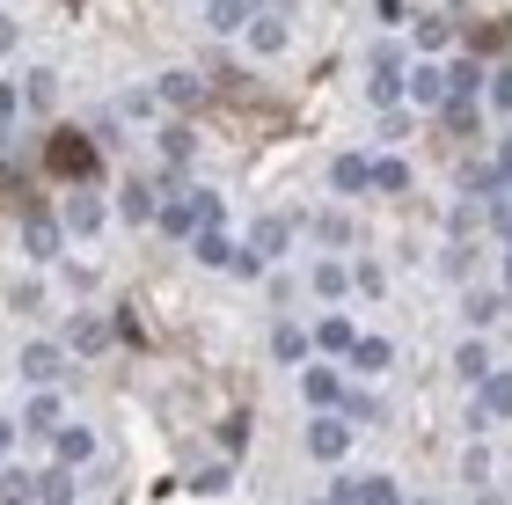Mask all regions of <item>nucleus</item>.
<instances>
[{
	"label": "nucleus",
	"instance_id": "obj_1",
	"mask_svg": "<svg viewBox=\"0 0 512 505\" xmlns=\"http://www.w3.org/2000/svg\"><path fill=\"white\" fill-rule=\"evenodd\" d=\"M213 220H220L213 191H176L169 183V198H161V235H198V227H213Z\"/></svg>",
	"mask_w": 512,
	"mask_h": 505
},
{
	"label": "nucleus",
	"instance_id": "obj_2",
	"mask_svg": "<svg viewBox=\"0 0 512 505\" xmlns=\"http://www.w3.org/2000/svg\"><path fill=\"white\" fill-rule=\"evenodd\" d=\"M242 30H249V52H286V37H293V8H286V0H256V15L242 22Z\"/></svg>",
	"mask_w": 512,
	"mask_h": 505
},
{
	"label": "nucleus",
	"instance_id": "obj_3",
	"mask_svg": "<svg viewBox=\"0 0 512 505\" xmlns=\"http://www.w3.org/2000/svg\"><path fill=\"white\" fill-rule=\"evenodd\" d=\"M308 454H315V462H344V454H352V418H344V410H315Z\"/></svg>",
	"mask_w": 512,
	"mask_h": 505
},
{
	"label": "nucleus",
	"instance_id": "obj_4",
	"mask_svg": "<svg viewBox=\"0 0 512 505\" xmlns=\"http://www.w3.org/2000/svg\"><path fill=\"white\" fill-rule=\"evenodd\" d=\"M59 176H88L96 169V147H88V132H52V154H44Z\"/></svg>",
	"mask_w": 512,
	"mask_h": 505
},
{
	"label": "nucleus",
	"instance_id": "obj_5",
	"mask_svg": "<svg viewBox=\"0 0 512 505\" xmlns=\"http://www.w3.org/2000/svg\"><path fill=\"white\" fill-rule=\"evenodd\" d=\"M22 249H30L37 264H52L59 249H66V227H59V220H52V213H44V205H37V213L22 220Z\"/></svg>",
	"mask_w": 512,
	"mask_h": 505
},
{
	"label": "nucleus",
	"instance_id": "obj_6",
	"mask_svg": "<svg viewBox=\"0 0 512 505\" xmlns=\"http://www.w3.org/2000/svg\"><path fill=\"white\" fill-rule=\"evenodd\" d=\"M154 96L169 103V110H198V103H205V81H198V74H183V66H176V74H161V81H154Z\"/></svg>",
	"mask_w": 512,
	"mask_h": 505
},
{
	"label": "nucleus",
	"instance_id": "obj_7",
	"mask_svg": "<svg viewBox=\"0 0 512 505\" xmlns=\"http://www.w3.org/2000/svg\"><path fill=\"white\" fill-rule=\"evenodd\" d=\"M300 396H308L315 410H337L344 403V381L330 374V366H300Z\"/></svg>",
	"mask_w": 512,
	"mask_h": 505
},
{
	"label": "nucleus",
	"instance_id": "obj_8",
	"mask_svg": "<svg viewBox=\"0 0 512 505\" xmlns=\"http://www.w3.org/2000/svg\"><path fill=\"white\" fill-rule=\"evenodd\" d=\"M22 374L30 381H59L66 374V344H22Z\"/></svg>",
	"mask_w": 512,
	"mask_h": 505
},
{
	"label": "nucleus",
	"instance_id": "obj_9",
	"mask_svg": "<svg viewBox=\"0 0 512 505\" xmlns=\"http://www.w3.org/2000/svg\"><path fill=\"white\" fill-rule=\"evenodd\" d=\"M374 103L381 110L403 103V59H395V52H374Z\"/></svg>",
	"mask_w": 512,
	"mask_h": 505
},
{
	"label": "nucleus",
	"instance_id": "obj_10",
	"mask_svg": "<svg viewBox=\"0 0 512 505\" xmlns=\"http://www.w3.org/2000/svg\"><path fill=\"white\" fill-rule=\"evenodd\" d=\"M403 96L410 103H447V66H417V74H403Z\"/></svg>",
	"mask_w": 512,
	"mask_h": 505
},
{
	"label": "nucleus",
	"instance_id": "obj_11",
	"mask_svg": "<svg viewBox=\"0 0 512 505\" xmlns=\"http://www.w3.org/2000/svg\"><path fill=\"white\" fill-rule=\"evenodd\" d=\"M66 235H96V227H103V198L96 191H74V205H66Z\"/></svg>",
	"mask_w": 512,
	"mask_h": 505
},
{
	"label": "nucleus",
	"instance_id": "obj_12",
	"mask_svg": "<svg viewBox=\"0 0 512 505\" xmlns=\"http://www.w3.org/2000/svg\"><path fill=\"white\" fill-rule=\"evenodd\" d=\"M52 454H59L66 469L88 462V454H96V432H88V425H59V432H52Z\"/></svg>",
	"mask_w": 512,
	"mask_h": 505
},
{
	"label": "nucleus",
	"instance_id": "obj_13",
	"mask_svg": "<svg viewBox=\"0 0 512 505\" xmlns=\"http://www.w3.org/2000/svg\"><path fill=\"white\" fill-rule=\"evenodd\" d=\"M191 249H198V264H205V271H227V257H235V242L220 235V220H213V227H198Z\"/></svg>",
	"mask_w": 512,
	"mask_h": 505
},
{
	"label": "nucleus",
	"instance_id": "obj_14",
	"mask_svg": "<svg viewBox=\"0 0 512 505\" xmlns=\"http://www.w3.org/2000/svg\"><path fill=\"white\" fill-rule=\"evenodd\" d=\"M286 242H293V220H278V213H264V220H256V235H249L256 257H278Z\"/></svg>",
	"mask_w": 512,
	"mask_h": 505
},
{
	"label": "nucleus",
	"instance_id": "obj_15",
	"mask_svg": "<svg viewBox=\"0 0 512 505\" xmlns=\"http://www.w3.org/2000/svg\"><path fill=\"white\" fill-rule=\"evenodd\" d=\"M344 359H352L359 374H388L395 352H388V337H352V352H344Z\"/></svg>",
	"mask_w": 512,
	"mask_h": 505
},
{
	"label": "nucleus",
	"instance_id": "obj_16",
	"mask_svg": "<svg viewBox=\"0 0 512 505\" xmlns=\"http://www.w3.org/2000/svg\"><path fill=\"white\" fill-rule=\"evenodd\" d=\"M330 183H337V191H366V183H374V162H359V154H337V162H330Z\"/></svg>",
	"mask_w": 512,
	"mask_h": 505
},
{
	"label": "nucleus",
	"instance_id": "obj_17",
	"mask_svg": "<svg viewBox=\"0 0 512 505\" xmlns=\"http://www.w3.org/2000/svg\"><path fill=\"white\" fill-rule=\"evenodd\" d=\"M483 418H512V374H483Z\"/></svg>",
	"mask_w": 512,
	"mask_h": 505
},
{
	"label": "nucleus",
	"instance_id": "obj_18",
	"mask_svg": "<svg viewBox=\"0 0 512 505\" xmlns=\"http://www.w3.org/2000/svg\"><path fill=\"white\" fill-rule=\"evenodd\" d=\"M0 505H37V476L30 469H0Z\"/></svg>",
	"mask_w": 512,
	"mask_h": 505
},
{
	"label": "nucleus",
	"instance_id": "obj_19",
	"mask_svg": "<svg viewBox=\"0 0 512 505\" xmlns=\"http://www.w3.org/2000/svg\"><path fill=\"white\" fill-rule=\"evenodd\" d=\"M37 505H74V476H66V462L37 476Z\"/></svg>",
	"mask_w": 512,
	"mask_h": 505
},
{
	"label": "nucleus",
	"instance_id": "obj_20",
	"mask_svg": "<svg viewBox=\"0 0 512 505\" xmlns=\"http://www.w3.org/2000/svg\"><path fill=\"white\" fill-rule=\"evenodd\" d=\"M191 154H198L191 125H169V132H161V162H169V169H183V162H191Z\"/></svg>",
	"mask_w": 512,
	"mask_h": 505
},
{
	"label": "nucleus",
	"instance_id": "obj_21",
	"mask_svg": "<svg viewBox=\"0 0 512 505\" xmlns=\"http://www.w3.org/2000/svg\"><path fill=\"white\" fill-rule=\"evenodd\" d=\"M110 344V330L96 323V315H74V337H66V352H103Z\"/></svg>",
	"mask_w": 512,
	"mask_h": 505
},
{
	"label": "nucleus",
	"instance_id": "obj_22",
	"mask_svg": "<svg viewBox=\"0 0 512 505\" xmlns=\"http://www.w3.org/2000/svg\"><path fill=\"white\" fill-rule=\"evenodd\" d=\"M22 425H30V432H59V396H52V388L30 396V418H22Z\"/></svg>",
	"mask_w": 512,
	"mask_h": 505
},
{
	"label": "nucleus",
	"instance_id": "obj_23",
	"mask_svg": "<svg viewBox=\"0 0 512 505\" xmlns=\"http://www.w3.org/2000/svg\"><path fill=\"white\" fill-rule=\"evenodd\" d=\"M205 8H213V30H242L256 15V0H205Z\"/></svg>",
	"mask_w": 512,
	"mask_h": 505
},
{
	"label": "nucleus",
	"instance_id": "obj_24",
	"mask_svg": "<svg viewBox=\"0 0 512 505\" xmlns=\"http://www.w3.org/2000/svg\"><path fill=\"white\" fill-rule=\"evenodd\" d=\"M476 88H483V66L476 59H454L447 66V96H476Z\"/></svg>",
	"mask_w": 512,
	"mask_h": 505
},
{
	"label": "nucleus",
	"instance_id": "obj_25",
	"mask_svg": "<svg viewBox=\"0 0 512 505\" xmlns=\"http://www.w3.org/2000/svg\"><path fill=\"white\" fill-rule=\"evenodd\" d=\"M271 359L300 366V359H308V330H271Z\"/></svg>",
	"mask_w": 512,
	"mask_h": 505
},
{
	"label": "nucleus",
	"instance_id": "obj_26",
	"mask_svg": "<svg viewBox=\"0 0 512 505\" xmlns=\"http://www.w3.org/2000/svg\"><path fill=\"white\" fill-rule=\"evenodd\" d=\"M454 366H461V381H483V374H491V344H461Z\"/></svg>",
	"mask_w": 512,
	"mask_h": 505
},
{
	"label": "nucleus",
	"instance_id": "obj_27",
	"mask_svg": "<svg viewBox=\"0 0 512 505\" xmlns=\"http://www.w3.org/2000/svg\"><path fill=\"white\" fill-rule=\"evenodd\" d=\"M352 505H403V498H395L388 476H366V484H352Z\"/></svg>",
	"mask_w": 512,
	"mask_h": 505
},
{
	"label": "nucleus",
	"instance_id": "obj_28",
	"mask_svg": "<svg viewBox=\"0 0 512 505\" xmlns=\"http://www.w3.org/2000/svg\"><path fill=\"white\" fill-rule=\"evenodd\" d=\"M352 337H359V330L344 323V315H330V323L315 330V344H322V352H352Z\"/></svg>",
	"mask_w": 512,
	"mask_h": 505
},
{
	"label": "nucleus",
	"instance_id": "obj_29",
	"mask_svg": "<svg viewBox=\"0 0 512 505\" xmlns=\"http://www.w3.org/2000/svg\"><path fill=\"white\" fill-rule=\"evenodd\" d=\"M344 286H352V271H344V264H322V271H315V293H322V301H344Z\"/></svg>",
	"mask_w": 512,
	"mask_h": 505
},
{
	"label": "nucleus",
	"instance_id": "obj_30",
	"mask_svg": "<svg viewBox=\"0 0 512 505\" xmlns=\"http://www.w3.org/2000/svg\"><path fill=\"white\" fill-rule=\"evenodd\" d=\"M403 183H410V169L395 162V154H381V162H374V191H403Z\"/></svg>",
	"mask_w": 512,
	"mask_h": 505
},
{
	"label": "nucleus",
	"instance_id": "obj_31",
	"mask_svg": "<svg viewBox=\"0 0 512 505\" xmlns=\"http://www.w3.org/2000/svg\"><path fill=\"white\" fill-rule=\"evenodd\" d=\"M337 410H344V418H381V403L366 396V388H344V403H337Z\"/></svg>",
	"mask_w": 512,
	"mask_h": 505
},
{
	"label": "nucleus",
	"instance_id": "obj_32",
	"mask_svg": "<svg viewBox=\"0 0 512 505\" xmlns=\"http://www.w3.org/2000/svg\"><path fill=\"white\" fill-rule=\"evenodd\" d=\"M498 308H505V293H469V323H498Z\"/></svg>",
	"mask_w": 512,
	"mask_h": 505
},
{
	"label": "nucleus",
	"instance_id": "obj_33",
	"mask_svg": "<svg viewBox=\"0 0 512 505\" xmlns=\"http://www.w3.org/2000/svg\"><path fill=\"white\" fill-rule=\"evenodd\" d=\"M491 183H498L491 162H461V191H491Z\"/></svg>",
	"mask_w": 512,
	"mask_h": 505
},
{
	"label": "nucleus",
	"instance_id": "obj_34",
	"mask_svg": "<svg viewBox=\"0 0 512 505\" xmlns=\"http://www.w3.org/2000/svg\"><path fill=\"white\" fill-rule=\"evenodd\" d=\"M344 235H352V220H337V213H322V220H315V242H330V249H337Z\"/></svg>",
	"mask_w": 512,
	"mask_h": 505
},
{
	"label": "nucleus",
	"instance_id": "obj_35",
	"mask_svg": "<svg viewBox=\"0 0 512 505\" xmlns=\"http://www.w3.org/2000/svg\"><path fill=\"white\" fill-rule=\"evenodd\" d=\"M417 44H425V52H439V44H447V22L425 15V22H417Z\"/></svg>",
	"mask_w": 512,
	"mask_h": 505
},
{
	"label": "nucleus",
	"instance_id": "obj_36",
	"mask_svg": "<svg viewBox=\"0 0 512 505\" xmlns=\"http://www.w3.org/2000/svg\"><path fill=\"white\" fill-rule=\"evenodd\" d=\"M22 96H30V103L44 110V103H52V74H44V66H37V74H30V81H22Z\"/></svg>",
	"mask_w": 512,
	"mask_h": 505
},
{
	"label": "nucleus",
	"instance_id": "obj_37",
	"mask_svg": "<svg viewBox=\"0 0 512 505\" xmlns=\"http://www.w3.org/2000/svg\"><path fill=\"white\" fill-rule=\"evenodd\" d=\"M147 205H154V191H147V183H125V213H139V220H154Z\"/></svg>",
	"mask_w": 512,
	"mask_h": 505
},
{
	"label": "nucleus",
	"instance_id": "obj_38",
	"mask_svg": "<svg viewBox=\"0 0 512 505\" xmlns=\"http://www.w3.org/2000/svg\"><path fill=\"white\" fill-rule=\"evenodd\" d=\"M491 103L512 110V66H498V74H491Z\"/></svg>",
	"mask_w": 512,
	"mask_h": 505
},
{
	"label": "nucleus",
	"instance_id": "obj_39",
	"mask_svg": "<svg viewBox=\"0 0 512 505\" xmlns=\"http://www.w3.org/2000/svg\"><path fill=\"white\" fill-rule=\"evenodd\" d=\"M227 271H242V279H256V271H264V257H256V249H235V257H227Z\"/></svg>",
	"mask_w": 512,
	"mask_h": 505
},
{
	"label": "nucleus",
	"instance_id": "obj_40",
	"mask_svg": "<svg viewBox=\"0 0 512 505\" xmlns=\"http://www.w3.org/2000/svg\"><path fill=\"white\" fill-rule=\"evenodd\" d=\"M374 15H381V22H403V15H410V0H374Z\"/></svg>",
	"mask_w": 512,
	"mask_h": 505
},
{
	"label": "nucleus",
	"instance_id": "obj_41",
	"mask_svg": "<svg viewBox=\"0 0 512 505\" xmlns=\"http://www.w3.org/2000/svg\"><path fill=\"white\" fill-rule=\"evenodd\" d=\"M491 169H498V183H512V140H505V147L491 154Z\"/></svg>",
	"mask_w": 512,
	"mask_h": 505
},
{
	"label": "nucleus",
	"instance_id": "obj_42",
	"mask_svg": "<svg viewBox=\"0 0 512 505\" xmlns=\"http://www.w3.org/2000/svg\"><path fill=\"white\" fill-rule=\"evenodd\" d=\"M15 118V88H0V125H8Z\"/></svg>",
	"mask_w": 512,
	"mask_h": 505
},
{
	"label": "nucleus",
	"instance_id": "obj_43",
	"mask_svg": "<svg viewBox=\"0 0 512 505\" xmlns=\"http://www.w3.org/2000/svg\"><path fill=\"white\" fill-rule=\"evenodd\" d=\"M0 52H15V22L8 15H0Z\"/></svg>",
	"mask_w": 512,
	"mask_h": 505
},
{
	"label": "nucleus",
	"instance_id": "obj_44",
	"mask_svg": "<svg viewBox=\"0 0 512 505\" xmlns=\"http://www.w3.org/2000/svg\"><path fill=\"white\" fill-rule=\"evenodd\" d=\"M505 301H512V242H505Z\"/></svg>",
	"mask_w": 512,
	"mask_h": 505
},
{
	"label": "nucleus",
	"instance_id": "obj_45",
	"mask_svg": "<svg viewBox=\"0 0 512 505\" xmlns=\"http://www.w3.org/2000/svg\"><path fill=\"white\" fill-rule=\"evenodd\" d=\"M8 440H15V425H8V418H0V447H8Z\"/></svg>",
	"mask_w": 512,
	"mask_h": 505
},
{
	"label": "nucleus",
	"instance_id": "obj_46",
	"mask_svg": "<svg viewBox=\"0 0 512 505\" xmlns=\"http://www.w3.org/2000/svg\"><path fill=\"white\" fill-rule=\"evenodd\" d=\"M315 505H337V498H315Z\"/></svg>",
	"mask_w": 512,
	"mask_h": 505
}]
</instances>
